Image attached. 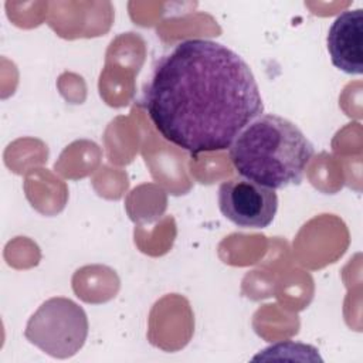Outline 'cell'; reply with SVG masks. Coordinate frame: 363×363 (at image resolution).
Returning a JSON list of instances; mask_svg holds the SVG:
<instances>
[{
    "instance_id": "cell-5",
    "label": "cell",
    "mask_w": 363,
    "mask_h": 363,
    "mask_svg": "<svg viewBox=\"0 0 363 363\" xmlns=\"http://www.w3.org/2000/svg\"><path fill=\"white\" fill-rule=\"evenodd\" d=\"M363 10H346L332 23L328 33V51L332 64L350 75L363 72Z\"/></svg>"
},
{
    "instance_id": "cell-3",
    "label": "cell",
    "mask_w": 363,
    "mask_h": 363,
    "mask_svg": "<svg viewBox=\"0 0 363 363\" xmlns=\"http://www.w3.org/2000/svg\"><path fill=\"white\" fill-rule=\"evenodd\" d=\"M88 329V316L82 306L69 298L54 296L30 316L24 336L44 353L68 359L84 346Z\"/></svg>"
},
{
    "instance_id": "cell-4",
    "label": "cell",
    "mask_w": 363,
    "mask_h": 363,
    "mask_svg": "<svg viewBox=\"0 0 363 363\" xmlns=\"http://www.w3.org/2000/svg\"><path fill=\"white\" fill-rule=\"evenodd\" d=\"M218 208L241 228H265L277 214L278 196L269 187L245 177H234L218 187Z\"/></svg>"
},
{
    "instance_id": "cell-1",
    "label": "cell",
    "mask_w": 363,
    "mask_h": 363,
    "mask_svg": "<svg viewBox=\"0 0 363 363\" xmlns=\"http://www.w3.org/2000/svg\"><path fill=\"white\" fill-rule=\"evenodd\" d=\"M156 130L191 155L228 149L264 112L250 65L227 45L180 41L153 69L143 96Z\"/></svg>"
},
{
    "instance_id": "cell-2",
    "label": "cell",
    "mask_w": 363,
    "mask_h": 363,
    "mask_svg": "<svg viewBox=\"0 0 363 363\" xmlns=\"http://www.w3.org/2000/svg\"><path fill=\"white\" fill-rule=\"evenodd\" d=\"M313 153L294 122L272 113L255 118L230 146L238 174L272 190L301 183Z\"/></svg>"
}]
</instances>
